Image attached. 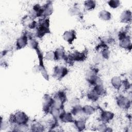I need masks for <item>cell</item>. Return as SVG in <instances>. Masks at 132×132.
Masks as SVG:
<instances>
[{"instance_id": "28", "label": "cell", "mask_w": 132, "mask_h": 132, "mask_svg": "<svg viewBox=\"0 0 132 132\" xmlns=\"http://www.w3.org/2000/svg\"><path fill=\"white\" fill-rule=\"evenodd\" d=\"M79 100L78 98H74L70 102V105H71V107H73V106H74L76 105L79 104Z\"/></svg>"}, {"instance_id": "5", "label": "cell", "mask_w": 132, "mask_h": 132, "mask_svg": "<svg viewBox=\"0 0 132 132\" xmlns=\"http://www.w3.org/2000/svg\"><path fill=\"white\" fill-rule=\"evenodd\" d=\"M117 103L118 105L123 109H128L130 104V102L128 98L122 95H119L117 98Z\"/></svg>"}, {"instance_id": "25", "label": "cell", "mask_w": 132, "mask_h": 132, "mask_svg": "<svg viewBox=\"0 0 132 132\" xmlns=\"http://www.w3.org/2000/svg\"><path fill=\"white\" fill-rule=\"evenodd\" d=\"M108 5L113 9H116L118 8L120 5V2L117 0H110L108 1Z\"/></svg>"}, {"instance_id": "10", "label": "cell", "mask_w": 132, "mask_h": 132, "mask_svg": "<svg viewBox=\"0 0 132 132\" xmlns=\"http://www.w3.org/2000/svg\"><path fill=\"white\" fill-rule=\"evenodd\" d=\"M114 114L112 112L109 111H103L100 116V120L103 123L108 122L113 118Z\"/></svg>"}, {"instance_id": "11", "label": "cell", "mask_w": 132, "mask_h": 132, "mask_svg": "<svg viewBox=\"0 0 132 132\" xmlns=\"http://www.w3.org/2000/svg\"><path fill=\"white\" fill-rule=\"evenodd\" d=\"M71 56L72 60L75 61H83L87 57V55L85 53L78 51L75 52L71 55Z\"/></svg>"}, {"instance_id": "19", "label": "cell", "mask_w": 132, "mask_h": 132, "mask_svg": "<svg viewBox=\"0 0 132 132\" xmlns=\"http://www.w3.org/2000/svg\"><path fill=\"white\" fill-rule=\"evenodd\" d=\"M95 111V108L90 105H86L82 107V113L86 116H90Z\"/></svg>"}, {"instance_id": "8", "label": "cell", "mask_w": 132, "mask_h": 132, "mask_svg": "<svg viewBox=\"0 0 132 132\" xmlns=\"http://www.w3.org/2000/svg\"><path fill=\"white\" fill-rule=\"evenodd\" d=\"M28 36L26 34H25L16 40V47L17 49H21L24 47L28 44Z\"/></svg>"}, {"instance_id": "20", "label": "cell", "mask_w": 132, "mask_h": 132, "mask_svg": "<svg viewBox=\"0 0 132 132\" xmlns=\"http://www.w3.org/2000/svg\"><path fill=\"white\" fill-rule=\"evenodd\" d=\"M84 6L87 10L90 11L93 10L96 6V2L94 1H87L84 3Z\"/></svg>"}, {"instance_id": "22", "label": "cell", "mask_w": 132, "mask_h": 132, "mask_svg": "<svg viewBox=\"0 0 132 132\" xmlns=\"http://www.w3.org/2000/svg\"><path fill=\"white\" fill-rule=\"evenodd\" d=\"M87 97L92 102H95L97 101L99 97V96L97 94V93L92 89V90L90 91L87 94Z\"/></svg>"}, {"instance_id": "9", "label": "cell", "mask_w": 132, "mask_h": 132, "mask_svg": "<svg viewBox=\"0 0 132 132\" xmlns=\"http://www.w3.org/2000/svg\"><path fill=\"white\" fill-rule=\"evenodd\" d=\"M43 8V17L46 18L51 15L53 12V4L51 2H47L44 6H42Z\"/></svg>"}, {"instance_id": "6", "label": "cell", "mask_w": 132, "mask_h": 132, "mask_svg": "<svg viewBox=\"0 0 132 132\" xmlns=\"http://www.w3.org/2000/svg\"><path fill=\"white\" fill-rule=\"evenodd\" d=\"M58 119H59L60 121L63 123H71L73 122H74V121L71 112H66L64 111L60 112Z\"/></svg>"}, {"instance_id": "27", "label": "cell", "mask_w": 132, "mask_h": 132, "mask_svg": "<svg viewBox=\"0 0 132 132\" xmlns=\"http://www.w3.org/2000/svg\"><path fill=\"white\" fill-rule=\"evenodd\" d=\"M70 13L71 15H76L78 14L79 12V9L78 8H76L75 7H73V8H71V9H70Z\"/></svg>"}, {"instance_id": "23", "label": "cell", "mask_w": 132, "mask_h": 132, "mask_svg": "<svg viewBox=\"0 0 132 132\" xmlns=\"http://www.w3.org/2000/svg\"><path fill=\"white\" fill-rule=\"evenodd\" d=\"M28 46L34 50H36L38 48V42L37 41L33 38H30L28 41Z\"/></svg>"}, {"instance_id": "16", "label": "cell", "mask_w": 132, "mask_h": 132, "mask_svg": "<svg viewBox=\"0 0 132 132\" xmlns=\"http://www.w3.org/2000/svg\"><path fill=\"white\" fill-rule=\"evenodd\" d=\"M54 52L55 56V60L64 59L66 56V54H65V51L64 49L61 47L57 48Z\"/></svg>"}, {"instance_id": "15", "label": "cell", "mask_w": 132, "mask_h": 132, "mask_svg": "<svg viewBox=\"0 0 132 132\" xmlns=\"http://www.w3.org/2000/svg\"><path fill=\"white\" fill-rule=\"evenodd\" d=\"M76 128L79 131L83 130L86 127V120L84 119H80L74 121Z\"/></svg>"}, {"instance_id": "18", "label": "cell", "mask_w": 132, "mask_h": 132, "mask_svg": "<svg viewBox=\"0 0 132 132\" xmlns=\"http://www.w3.org/2000/svg\"><path fill=\"white\" fill-rule=\"evenodd\" d=\"M93 89L99 96L103 95L106 93V90H105L102 84L94 86Z\"/></svg>"}, {"instance_id": "4", "label": "cell", "mask_w": 132, "mask_h": 132, "mask_svg": "<svg viewBox=\"0 0 132 132\" xmlns=\"http://www.w3.org/2000/svg\"><path fill=\"white\" fill-rule=\"evenodd\" d=\"M68 73V70L66 67L57 65L53 69V76L57 79H60L67 75Z\"/></svg>"}, {"instance_id": "24", "label": "cell", "mask_w": 132, "mask_h": 132, "mask_svg": "<svg viewBox=\"0 0 132 132\" xmlns=\"http://www.w3.org/2000/svg\"><path fill=\"white\" fill-rule=\"evenodd\" d=\"M44 58L47 60H55V52L54 51H48L47 52Z\"/></svg>"}, {"instance_id": "3", "label": "cell", "mask_w": 132, "mask_h": 132, "mask_svg": "<svg viewBox=\"0 0 132 132\" xmlns=\"http://www.w3.org/2000/svg\"><path fill=\"white\" fill-rule=\"evenodd\" d=\"M54 98L48 94H45L43 97V110L46 113H50L54 106Z\"/></svg>"}, {"instance_id": "2", "label": "cell", "mask_w": 132, "mask_h": 132, "mask_svg": "<svg viewBox=\"0 0 132 132\" xmlns=\"http://www.w3.org/2000/svg\"><path fill=\"white\" fill-rule=\"evenodd\" d=\"M28 117L23 111H18L11 115L9 118V121L11 124L16 125H26L28 121Z\"/></svg>"}, {"instance_id": "21", "label": "cell", "mask_w": 132, "mask_h": 132, "mask_svg": "<svg viewBox=\"0 0 132 132\" xmlns=\"http://www.w3.org/2000/svg\"><path fill=\"white\" fill-rule=\"evenodd\" d=\"M71 113L73 116H77L82 113V107L79 104L72 107Z\"/></svg>"}, {"instance_id": "1", "label": "cell", "mask_w": 132, "mask_h": 132, "mask_svg": "<svg viewBox=\"0 0 132 132\" xmlns=\"http://www.w3.org/2000/svg\"><path fill=\"white\" fill-rule=\"evenodd\" d=\"M49 19L43 18L39 20L37 27L36 28V36L39 38H42L45 34L50 32Z\"/></svg>"}, {"instance_id": "26", "label": "cell", "mask_w": 132, "mask_h": 132, "mask_svg": "<svg viewBox=\"0 0 132 132\" xmlns=\"http://www.w3.org/2000/svg\"><path fill=\"white\" fill-rule=\"evenodd\" d=\"M101 56L103 57V58H105V59H107L109 58V55H110V52L108 50V49L106 48H104V50H103L101 52Z\"/></svg>"}, {"instance_id": "12", "label": "cell", "mask_w": 132, "mask_h": 132, "mask_svg": "<svg viewBox=\"0 0 132 132\" xmlns=\"http://www.w3.org/2000/svg\"><path fill=\"white\" fill-rule=\"evenodd\" d=\"M131 13L128 10L123 11L120 15V21L124 23H128L131 21Z\"/></svg>"}, {"instance_id": "13", "label": "cell", "mask_w": 132, "mask_h": 132, "mask_svg": "<svg viewBox=\"0 0 132 132\" xmlns=\"http://www.w3.org/2000/svg\"><path fill=\"white\" fill-rule=\"evenodd\" d=\"M119 45L126 50H130L131 47V44L130 39L128 38V36L125 38L119 40Z\"/></svg>"}, {"instance_id": "7", "label": "cell", "mask_w": 132, "mask_h": 132, "mask_svg": "<svg viewBox=\"0 0 132 132\" xmlns=\"http://www.w3.org/2000/svg\"><path fill=\"white\" fill-rule=\"evenodd\" d=\"M62 37L65 41L71 44L76 38V34L74 30H68L64 32Z\"/></svg>"}, {"instance_id": "17", "label": "cell", "mask_w": 132, "mask_h": 132, "mask_svg": "<svg viewBox=\"0 0 132 132\" xmlns=\"http://www.w3.org/2000/svg\"><path fill=\"white\" fill-rule=\"evenodd\" d=\"M111 84L116 89H119L122 86V81L119 77L114 76L111 79Z\"/></svg>"}, {"instance_id": "14", "label": "cell", "mask_w": 132, "mask_h": 132, "mask_svg": "<svg viewBox=\"0 0 132 132\" xmlns=\"http://www.w3.org/2000/svg\"><path fill=\"white\" fill-rule=\"evenodd\" d=\"M98 16L101 20L104 21H109L111 18V14L110 12L105 10H103L100 11Z\"/></svg>"}]
</instances>
